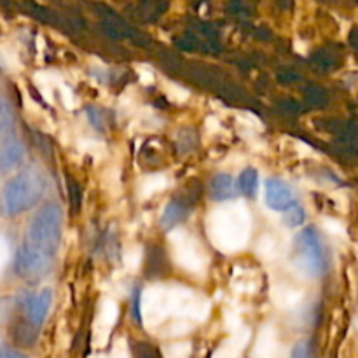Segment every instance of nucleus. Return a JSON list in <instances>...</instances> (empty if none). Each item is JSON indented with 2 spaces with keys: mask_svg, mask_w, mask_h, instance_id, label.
Wrapping results in <instances>:
<instances>
[{
  "mask_svg": "<svg viewBox=\"0 0 358 358\" xmlns=\"http://www.w3.org/2000/svg\"><path fill=\"white\" fill-rule=\"evenodd\" d=\"M252 231V215L245 203L220 206L206 217V233L220 252H240L248 243Z\"/></svg>",
  "mask_w": 358,
  "mask_h": 358,
  "instance_id": "3",
  "label": "nucleus"
},
{
  "mask_svg": "<svg viewBox=\"0 0 358 358\" xmlns=\"http://www.w3.org/2000/svg\"><path fill=\"white\" fill-rule=\"evenodd\" d=\"M0 358H28L24 353L13 348H0Z\"/></svg>",
  "mask_w": 358,
  "mask_h": 358,
  "instance_id": "24",
  "label": "nucleus"
},
{
  "mask_svg": "<svg viewBox=\"0 0 358 358\" xmlns=\"http://www.w3.org/2000/svg\"><path fill=\"white\" fill-rule=\"evenodd\" d=\"M304 220H306V213H304V210L299 205L290 206L287 212H283V224L287 227H299L303 226Z\"/></svg>",
  "mask_w": 358,
  "mask_h": 358,
  "instance_id": "18",
  "label": "nucleus"
},
{
  "mask_svg": "<svg viewBox=\"0 0 358 358\" xmlns=\"http://www.w3.org/2000/svg\"><path fill=\"white\" fill-rule=\"evenodd\" d=\"M136 73H138V79L143 86H149L154 83V73L147 70L145 66H136Z\"/></svg>",
  "mask_w": 358,
  "mask_h": 358,
  "instance_id": "23",
  "label": "nucleus"
},
{
  "mask_svg": "<svg viewBox=\"0 0 358 358\" xmlns=\"http://www.w3.org/2000/svg\"><path fill=\"white\" fill-rule=\"evenodd\" d=\"M170 185V178L166 173H152L145 175L138 182V194L142 199H149L156 196L157 192L164 191Z\"/></svg>",
  "mask_w": 358,
  "mask_h": 358,
  "instance_id": "13",
  "label": "nucleus"
},
{
  "mask_svg": "<svg viewBox=\"0 0 358 358\" xmlns=\"http://www.w3.org/2000/svg\"><path fill=\"white\" fill-rule=\"evenodd\" d=\"M119 318V306L112 297H105L98 304L96 317H94V338L96 336H107L112 331Z\"/></svg>",
  "mask_w": 358,
  "mask_h": 358,
  "instance_id": "11",
  "label": "nucleus"
},
{
  "mask_svg": "<svg viewBox=\"0 0 358 358\" xmlns=\"http://www.w3.org/2000/svg\"><path fill=\"white\" fill-rule=\"evenodd\" d=\"M142 247H138V245H133V247H129L128 250L124 252V266L129 269V271H136V269L140 268V264H142Z\"/></svg>",
  "mask_w": 358,
  "mask_h": 358,
  "instance_id": "19",
  "label": "nucleus"
},
{
  "mask_svg": "<svg viewBox=\"0 0 358 358\" xmlns=\"http://www.w3.org/2000/svg\"><path fill=\"white\" fill-rule=\"evenodd\" d=\"M13 128V114L3 100H0V140L6 138Z\"/></svg>",
  "mask_w": 358,
  "mask_h": 358,
  "instance_id": "20",
  "label": "nucleus"
},
{
  "mask_svg": "<svg viewBox=\"0 0 358 358\" xmlns=\"http://www.w3.org/2000/svg\"><path fill=\"white\" fill-rule=\"evenodd\" d=\"M259 184H261V180H259V173L255 168H247V170L241 171L240 177H238V189H240L245 196H250V198L257 194Z\"/></svg>",
  "mask_w": 358,
  "mask_h": 358,
  "instance_id": "15",
  "label": "nucleus"
},
{
  "mask_svg": "<svg viewBox=\"0 0 358 358\" xmlns=\"http://www.w3.org/2000/svg\"><path fill=\"white\" fill-rule=\"evenodd\" d=\"M168 243H170L171 248V257L177 262V266L192 273V275H203L206 271L208 257H206L201 243L192 234L178 227V229H173L170 233Z\"/></svg>",
  "mask_w": 358,
  "mask_h": 358,
  "instance_id": "6",
  "label": "nucleus"
},
{
  "mask_svg": "<svg viewBox=\"0 0 358 358\" xmlns=\"http://www.w3.org/2000/svg\"><path fill=\"white\" fill-rule=\"evenodd\" d=\"M304 292L297 287L290 285V283H278V285L271 287V301L276 308L283 311H294L297 308L303 306Z\"/></svg>",
  "mask_w": 358,
  "mask_h": 358,
  "instance_id": "8",
  "label": "nucleus"
},
{
  "mask_svg": "<svg viewBox=\"0 0 358 358\" xmlns=\"http://www.w3.org/2000/svg\"><path fill=\"white\" fill-rule=\"evenodd\" d=\"M322 226H324V229L327 231V233L334 234V236H338V234H345V227H343L338 220L329 219V217H325L324 222H322Z\"/></svg>",
  "mask_w": 358,
  "mask_h": 358,
  "instance_id": "22",
  "label": "nucleus"
},
{
  "mask_svg": "<svg viewBox=\"0 0 358 358\" xmlns=\"http://www.w3.org/2000/svg\"><path fill=\"white\" fill-rule=\"evenodd\" d=\"M24 156H27V149H24L23 142L16 138H10L0 147V175H7L20 168L23 164Z\"/></svg>",
  "mask_w": 358,
  "mask_h": 358,
  "instance_id": "10",
  "label": "nucleus"
},
{
  "mask_svg": "<svg viewBox=\"0 0 358 358\" xmlns=\"http://www.w3.org/2000/svg\"><path fill=\"white\" fill-rule=\"evenodd\" d=\"M210 315V303L194 290L180 285H150L140 297V318L145 325L166 318L203 322Z\"/></svg>",
  "mask_w": 358,
  "mask_h": 358,
  "instance_id": "2",
  "label": "nucleus"
},
{
  "mask_svg": "<svg viewBox=\"0 0 358 358\" xmlns=\"http://www.w3.org/2000/svg\"><path fill=\"white\" fill-rule=\"evenodd\" d=\"M290 358H313V345L310 339H301L294 345Z\"/></svg>",
  "mask_w": 358,
  "mask_h": 358,
  "instance_id": "21",
  "label": "nucleus"
},
{
  "mask_svg": "<svg viewBox=\"0 0 358 358\" xmlns=\"http://www.w3.org/2000/svg\"><path fill=\"white\" fill-rule=\"evenodd\" d=\"M52 304V290L42 289L35 296H31L27 303V317L34 327H41L44 320L48 318L49 310Z\"/></svg>",
  "mask_w": 358,
  "mask_h": 358,
  "instance_id": "9",
  "label": "nucleus"
},
{
  "mask_svg": "<svg viewBox=\"0 0 358 358\" xmlns=\"http://www.w3.org/2000/svg\"><path fill=\"white\" fill-rule=\"evenodd\" d=\"M163 90L164 93H166V96L170 98L171 101H177V103H184V101H187L189 96H191V93H189L184 86H180V84L177 83H171V80H164Z\"/></svg>",
  "mask_w": 358,
  "mask_h": 358,
  "instance_id": "16",
  "label": "nucleus"
},
{
  "mask_svg": "<svg viewBox=\"0 0 358 358\" xmlns=\"http://www.w3.org/2000/svg\"><path fill=\"white\" fill-rule=\"evenodd\" d=\"M62 227L63 213L56 203H45L35 212L14 259L17 275L24 280H38L48 275L62 241Z\"/></svg>",
  "mask_w": 358,
  "mask_h": 358,
  "instance_id": "1",
  "label": "nucleus"
},
{
  "mask_svg": "<svg viewBox=\"0 0 358 358\" xmlns=\"http://www.w3.org/2000/svg\"><path fill=\"white\" fill-rule=\"evenodd\" d=\"M45 192V177L37 166L21 170L0 191V217L13 219L38 205Z\"/></svg>",
  "mask_w": 358,
  "mask_h": 358,
  "instance_id": "4",
  "label": "nucleus"
},
{
  "mask_svg": "<svg viewBox=\"0 0 358 358\" xmlns=\"http://www.w3.org/2000/svg\"><path fill=\"white\" fill-rule=\"evenodd\" d=\"M264 201L273 212H287L290 206H294L296 196L287 182L280 178H269L264 184Z\"/></svg>",
  "mask_w": 358,
  "mask_h": 358,
  "instance_id": "7",
  "label": "nucleus"
},
{
  "mask_svg": "<svg viewBox=\"0 0 358 358\" xmlns=\"http://www.w3.org/2000/svg\"><path fill=\"white\" fill-rule=\"evenodd\" d=\"M184 217H185L184 205L178 201H170L166 206H164L163 213H161L159 224L163 229H171V227L177 226Z\"/></svg>",
  "mask_w": 358,
  "mask_h": 358,
  "instance_id": "14",
  "label": "nucleus"
},
{
  "mask_svg": "<svg viewBox=\"0 0 358 358\" xmlns=\"http://www.w3.org/2000/svg\"><path fill=\"white\" fill-rule=\"evenodd\" d=\"M236 192V185H234V178L227 173H219L210 180V196L215 201H227V199L234 198Z\"/></svg>",
  "mask_w": 358,
  "mask_h": 358,
  "instance_id": "12",
  "label": "nucleus"
},
{
  "mask_svg": "<svg viewBox=\"0 0 358 358\" xmlns=\"http://www.w3.org/2000/svg\"><path fill=\"white\" fill-rule=\"evenodd\" d=\"M290 266L304 278H318L325 271V254L315 227L301 231L290 248Z\"/></svg>",
  "mask_w": 358,
  "mask_h": 358,
  "instance_id": "5",
  "label": "nucleus"
},
{
  "mask_svg": "<svg viewBox=\"0 0 358 358\" xmlns=\"http://www.w3.org/2000/svg\"><path fill=\"white\" fill-rule=\"evenodd\" d=\"M257 252L262 259H266V261H273V259L276 257V254H278V243H276V240L271 234H266V236H262L261 241H259Z\"/></svg>",
  "mask_w": 358,
  "mask_h": 358,
  "instance_id": "17",
  "label": "nucleus"
}]
</instances>
